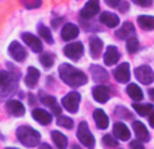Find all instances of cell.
Wrapping results in <instances>:
<instances>
[{
    "instance_id": "74e56055",
    "label": "cell",
    "mask_w": 154,
    "mask_h": 149,
    "mask_svg": "<svg viewBox=\"0 0 154 149\" xmlns=\"http://www.w3.org/2000/svg\"><path fill=\"white\" fill-rule=\"evenodd\" d=\"M106 3L109 5V7H119L122 0H106Z\"/></svg>"
},
{
    "instance_id": "f546056e",
    "label": "cell",
    "mask_w": 154,
    "mask_h": 149,
    "mask_svg": "<svg viewBox=\"0 0 154 149\" xmlns=\"http://www.w3.org/2000/svg\"><path fill=\"white\" fill-rule=\"evenodd\" d=\"M126 48H127L128 53H135V52L139 49L138 40H137L134 35H133V37H130V38H127V45H126Z\"/></svg>"
},
{
    "instance_id": "d6986e66",
    "label": "cell",
    "mask_w": 154,
    "mask_h": 149,
    "mask_svg": "<svg viewBox=\"0 0 154 149\" xmlns=\"http://www.w3.org/2000/svg\"><path fill=\"white\" fill-rule=\"evenodd\" d=\"M32 117H34V119L37 121L38 123H41V125H49V123L51 122V115L42 109L32 110Z\"/></svg>"
},
{
    "instance_id": "4dcf8cb0",
    "label": "cell",
    "mask_w": 154,
    "mask_h": 149,
    "mask_svg": "<svg viewBox=\"0 0 154 149\" xmlns=\"http://www.w3.org/2000/svg\"><path fill=\"white\" fill-rule=\"evenodd\" d=\"M57 125L61 126V128H65V129H72L73 128V121L70 119L69 117L58 115V118H57Z\"/></svg>"
},
{
    "instance_id": "d4e9b609",
    "label": "cell",
    "mask_w": 154,
    "mask_h": 149,
    "mask_svg": "<svg viewBox=\"0 0 154 149\" xmlns=\"http://www.w3.org/2000/svg\"><path fill=\"white\" fill-rule=\"evenodd\" d=\"M51 138H53V142L57 145L58 149H66L68 148V138L66 136L61 133V132L53 130L51 132Z\"/></svg>"
},
{
    "instance_id": "9c48e42d",
    "label": "cell",
    "mask_w": 154,
    "mask_h": 149,
    "mask_svg": "<svg viewBox=\"0 0 154 149\" xmlns=\"http://www.w3.org/2000/svg\"><path fill=\"white\" fill-rule=\"evenodd\" d=\"M22 40L24 41V43H26L32 52H35V53L42 52V42H41V40L38 37L30 34V33H23V34H22Z\"/></svg>"
},
{
    "instance_id": "d6a6232c",
    "label": "cell",
    "mask_w": 154,
    "mask_h": 149,
    "mask_svg": "<svg viewBox=\"0 0 154 149\" xmlns=\"http://www.w3.org/2000/svg\"><path fill=\"white\" fill-rule=\"evenodd\" d=\"M103 144H104V147H107V148H116L119 142H118L111 134H106V136L103 137Z\"/></svg>"
},
{
    "instance_id": "83f0119b",
    "label": "cell",
    "mask_w": 154,
    "mask_h": 149,
    "mask_svg": "<svg viewBox=\"0 0 154 149\" xmlns=\"http://www.w3.org/2000/svg\"><path fill=\"white\" fill-rule=\"evenodd\" d=\"M133 109L135 110L139 115L145 117V115H147V114H150V113H152L153 106H152V104H138V103H135V104H133Z\"/></svg>"
},
{
    "instance_id": "ab89813d",
    "label": "cell",
    "mask_w": 154,
    "mask_h": 149,
    "mask_svg": "<svg viewBox=\"0 0 154 149\" xmlns=\"http://www.w3.org/2000/svg\"><path fill=\"white\" fill-rule=\"evenodd\" d=\"M39 149H51V147L43 142V144H41V145H39Z\"/></svg>"
},
{
    "instance_id": "4fadbf2b",
    "label": "cell",
    "mask_w": 154,
    "mask_h": 149,
    "mask_svg": "<svg viewBox=\"0 0 154 149\" xmlns=\"http://www.w3.org/2000/svg\"><path fill=\"white\" fill-rule=\"evenodd\" d=\"M92 95L93 98H95L96 102H99V103H107L109 99V90L107 87H104V85H97V87H95L92 90Z\"/></svg>"
},
{
    "instance_id": "5bb4252c",
    "label": "cell",
    "mask_w": 154,
    "mask_h": 149,
    "mask_svg": "<svg viewBox=\"0 0 154 149\" xmlns=\"http://www.w3.org/2000/svg\"><path fill=\"white\" fill-rule=\"evenodd\" d=\"M5 109L14 117H22L24 114V106L19 100H14V99L8 100L5 103Z\"/></svg>"
},
{
    "instance_id": "ffe728a7",
    "label": "cell",
    "mask_w": 154,
    "mask_h": 149,
    "mask_svg": "<svg viewBox=\"0 0 154 149\" xmlns=\"http://www.w3.org/2000/svg\"><path fill=\"white\" fill-rule=\"evenodd\" d=\"M38 80H39V71L37 69V68L34 67H30L29 69H27V74L26 77H24V83H26L27 87H35L38 83Z\"/></svg>"
},
{
    "instance_id": "484cf974",
    "label": "cell",
    "mask_w": 154,
    "mask_h": 149,
    "mask_svg": "<svg viewBox=\"0 0 154 149\" xmlns=\"http://www.w3.org/2000/svg\"><path fill=\"white\" fill-rule=\"evenodd\" d=\"M126 91H127L128 96L135 102H139L142 98H143V92H142V90L139 88V85H137V84H128V87Z\"/></svg>"
},
{
    "instance_id": "52a82bcc",
    "label": "cell",
    "mask_w": 154,
    "mask_h": 149,
    "mask_svg": "<svg viewBox=\"0 0 154 149\" xmlns=\"http://www.w3.org/2000/svg\"><path fill=\"white\" fill-rule=\"evenodd\" d=\"M64 53H65V56H66L68 59L73 60V61H77V60L82 56V53H84V46H82L81 42L69 43V45L65 46Z\"/></svg>"
},
{
    "instance_id": "60d3db41",
    "label": "cell",
    "mask_w": 154,
    "mask_h": 149,
    "mask_svg": "<svg viewBox=\"0 0 154 149\" xmlns=\"http://www.w3.org/2000/svg\"><path fill=\"white\" fill-rule=\"evenodd\" d=\"M149 95H150V99L154 100V88H150L149 90Z\"/></svg>"
},
{
    "instance_id": "8d00e7d4",
    "label": "cell",
    "mask_w": 154,
    "mask_h": 149,
    "mask_svg": "<svg viewBox=\"0 0 154 149\" xmlns=\"http://www.w3.org/2000/svg\"><path fill=\"white\" fill-rule=\"evenodd\" d=\"M130 148H131V149H145L143 144H142L141 141H133V142L130 144Z\"/></svg>"
},
{
    "instance_id": "30bf717a",
    "label": "cell",
    "mask_w": 154,
    "mask_h": 149,
    "mask_svg": "<svg viewBox=\"0 0 154 149\" xmlns=\"http://www.w3.org/2000/svg\"><path fill=\"white\" fill-rule=\"evenodd\" d=\"M10 54H11V57H12L15 61H24L26 60V57H27V52H26V49L23 48V46L20 45V43H18V42H12L10 45Z\"/></svg>"
},
{
    "instance_id": "5b68a950",
    "label": "cell",
    "mask_w": 154,
    "mask_h": 149,
    "mask_svg": "<svg viewBox=\"0 0 154 149\" xmlns=\"http://www.w3.org/2000/svg\"><path fill=\"white\" fill-rule=\"evenodd\" d=\"M80 99H81L80 94L76 92V91H72V92H69L68 95L64 96V99H62V106L69 113H77L79 104H80Z\"/></svg>"
},
{
    "instance_id": "3957f363",
    "label": "cell",
    "mask_w": 154,
    "mask_h": 149,
    "mask_svg": "<svg viewBox=\"0 0 154 149\" xmlns=\"http://www.w3.org/2000/svg\"><path fill=\"white\" fill-rule=\"evenodd\" d=\"M16 88V77L11 73L2 71L0 72V96H8Z\"/></svg>"
},
{
    "instance_id": "2e32d148",
    "label": "cell",
    "mask_w": 154,
    "mask_h": 149,
    "mask_svg": "<svg viewBox=\"0 0 154 149\" xmlns=\"http://www.w3.org/2000/svg\"><path fill=\"white\" fill-rule=\"evenodd\" d=\"M79 35V27L73 23H66L61 31V38L64 41H72Z\"/></svg>"
},
{
    "instance_id": "e575fe53",
    "label": "cell",
    "mask_w": 154,
    "mask_h": 149,
    "mask_svg": "<svg viewBox=\"0 0 154 149\" xmlns=\"http://www.w3.org/2000/svg\"><path fill=\"white\" fill-rule=\"evenodd\" d=\"M27 8H38L41 5V0H22Z\"/></svg>"
},
{
    "instance_id": "f1b7e54d",
    "label": "cell",
    "mask_w": 154,
    "mask_h": 149,
    "mask_svg": "<svg viewBox=\"0 0 154 149\" xmlns=\"http://www.w3.org/2000/svg\"><path fill=\"white\" fill-rule=\"evenodd\" d=\"M38 33H39V37H42V40H45L48 43H53V35L46 26H42V24L38 26Z\"/></svg>"
},
{
    "instance_id": "8fae6325",
    "label": "cell",
    "mask_w": 154,
    "mask_h": 149,
    "mask_svg": "<svg viewBox=\"0 0 154 149\" xmlns=\"http://www.w3.org/2000/svg\"><path fill=\"white\" fill-rule=\"evenodd\" d=\"M114 77L116 79V81L119 83H127L130 80V65L127 62L120 64L116 69L114 71Z\"/></svg>"
},
{
    "instance_id": "8992f818",
    "label": "cell",
    "mask_w": 154,
    "mask_h": 149,
    "mask_svg": "<svg viewBox=\"0 0 154 149\" xmlns=\"http://www.w3.org/2000/svg\"><path fill=\"white\" fill-rule=\"evenodd\" d=\"M134 74L135 77L142 83V84H152L154 81V72L150 67L147 65H142V67H138L135 71H134Z\"/></svg>"
},
{
    "instance_id": "603a6c76",
    "label": "cell",
    "mask_w": 154,
    "mask_h": 149,
    "mask_svg": "<svg viewBox=\"0 0 154 149\" xmlns=\"http://www.w3.org/2000/svg\"><path fill=\"white\" fill-rule=\"evenodd\" d=\"M100 22L106 24L107 27H116L120 23L119 16L112 12H103L100 15Z\"/></svg>"
},
{
    "instance_id": "f35d334b",
    "label": "cell",
    "mask_w": 154,
    "mask_h": 149,
    "mask_svg": "<svg viewBox=\"0 0 154 149\" xmlns=\"http://www.w3.org/2000/svg\"><path fill=\"white\" fill-rule=\"evenodd\" d=\"M149 123H150V126H152V128H154V111H152V114H150Z\"/></svg>"
},
{
    "instance_id": "ac0fdd59",
    "label": "cell",
    "mask_w": 154,
    "mask_h": 149,
    "mask_svg": "<svg viewBox=\"0 0 154 149\" xmlns=\"http://www.w3.org/2000/svg\"><path fill=\"white\" fill-rule=\"evenodd\" d=\"M114 136L122 141H127L130 138V130L122 122H118L114 125Z\"/></svg>"
},
{
    "instance_id": "7402d4cb",
    "label": "cell",
    "mask_w": 154,
    "mask_h": 149,
    "mask_svg": "<svg viewBox=\"0 0 154 149\" xmlns=\"http://www.w3.org/2000/svg\"><path fill=\"white\" fill-rule=\"evenodd\" d=\"M101 50H103V42H101L100 38L97 37H92L89 40V52H91V56L93 59H97L100 56Z\"/></svg>"
},
{
    "instance_id": "836d02e7",
    "label": "cell",
    "mask_w": 154,
    "mask_h": 149,
    "mask_svg": "<svg viewBox=\"0 0 154 149\" xmlns=\"http://www.w3.org/2000/svg\"><path fill=\"white\" fill-rule=\"evenodd\" d=\"M41 102H42L43 104H46V106H49V107H53L54 104H56V99H54V96L45 95V94L41 95Z\"/></svg>"
},
{
    "instance_id": "9a60e30c",
    "label": "cell",
    "mask_w": 154,
    "mask_h": 149,
    "mask_svg": "<svg viewBox=\"0 0 154 149\" xmlns=\"http://www.w3.org/2000/svg\"><path fill=\"white\" fill-rule=\"evenodd\" d=\"M93 119H95L96 126H97L99 129H101V130L107 129L109 125V119H108V117H107V114L100 109H96L95 111H93Z\"/></svg>"
},
{
    "instance_id": "4316f807",
    "label": "cell",
    "mask_w": 154,
    "mask_h": 149,
    "mask_svg": "<svg viewBox=\"0 0 154 149\" xmlns=\"http://www.w3.org/2000/svg\"><path fill=\"white\" fill-rule=\"evenodd\" d=\"M138 23H139V26H141V29L153 30L154 29V16L141 15V16H138Z\"/></svg>"
},
{
    "instance_id": "7c38bea8",
    "label": "cell",
    "mask_w": 154,
    "mask_h": 149,
    "mask_svg": "<svg viewBox=\"0 0 154 149\" xmlns=\"http://www.w3.org/2000/svg\"><path fill=\"white\" fill-rule=\"evenodd\" d=\"M120 59V53L115 46H108L104 53V64L111 67V65H115Z\"/></svg>"
},
{
    "instance_id": "e0dca14e",
    "label": "cell",
    "mask_w": 154,
    "mask_h": 149,
    "mask_svg": "<svg viewBox=\"0 0 154 149\" xmlns=\"http://www.w3.org/2000/svg\"><path fill=\"white\" fill-rule=\"evenodd\" d=\"M115 34H116V37L119 38V40H126V38H130L135 34V27H134L133 23L126 22V23H123V26L120 27Z\"/></svg>"
},
{
    "instance_id": "ba28073f",
    "label": "cell",
    "mask_w": 154,
    "mask_h": 149,
    "mask_svg": "<svg viewBox=\"0 0 154 149\" xmlns=\"http://www.w3.org/2000/svg\"><path fill=\"white\" fill-rule=\"evenodd\" d=\"M100 11V3L99 0H89L87 4L84 5V8L81 10V18L84 19H91Z\"/></svg>"
},
{
    "instance_id": "1f68e13d",
    "label": "cell",
    "mask_w": 154,
    "mask_h": 149,
    "mask_svg": "<svg viewBox=\"0 0 154 149\" xmlns=\"http://www.w3.org/2000/svg\"><path fill=\"white\" fill-rule=\"evenodd\" d=\"M39 61L45 68H50L51 65H53V62H54V57L51 56L50 53H43V54H41Z\"/></svg>"
},
{
    "instance_id": "d590c367",
    "label": "cell",
    "mask_w": 154,
    "mask_h": 149,
    "mask_svg": "<svg viewBox=\"0 0 154 149\" xmlns=\"http://www.w3.org/2000/svg\"><path fill=\"white\" fill-rule=\"evenodd\" d=\"M133 2L141 7H150L152 5V0H133Z\"/></svg>"
},
{
    "instance_id": "277c9868",
    "label": "cell",
    "mask_w": 154,
    "mask_h": 149,
    "mask_svg": "<svg viewBox=\"0 0 154 149\" xmlns=\"http://www.w3.org/2000/svg\"><path fill=\"white\" fill-rule=\"evenodd\" d=\"M77 138L79 141L88 149L95 148V137L92 136V133L89 132L87 122H80L79 129H77Z\"/></svg>"
},
{
    "instance_id": "7a4b0ae2",
    "label": "cell",
    "mask_w": 154,
    "mask_h": 149,
    "mask_svg": "<svg viewBox=\"0 0 154 149\" xmlns=\"http://www.w3.org/2000/svg\"><path fill=\"white\" fill-rule=\"evenodd\" d=\"M16 137H18V140L24 147H29V148L37 147L41 141V134L35 129L30 128V126H20L16 130Z\"/></svg>"
},
{
    "instance_id": "b9f144b4",
    "label": "cell",
    "mask_w": 154,
    "mask_h": 149,
    "mask_svg": "<svg viewBox=\"0 0 154 149\" xmlns=\"http://www.w3.org/2000/svg\"><path fill=\"white\" fill-rule=\"evenodd\" d=\"M5 149H16V148H5Z\"/></svg>"
},
{
    "instance_id": "6da1fadb",
    "label": "cell",
    "mask_w": 154,
    "mask_h": 149,
    "mask_svg": "<svg viewBox=\"0 0 154 149\" xmlns=\"http://www.w3.org/2000/svg\"><path fill=\"white\" fill-rule=\"evenodd\" d=\"M58 72H60L61 80L65 84L69 85V87L76 88V87H80V85L87 84V81H88L87 74L84 72H81V71L76 69L75 67H72L69 64H62L60 67Z\"/></svg>"
},
{
    "instance_id": "cb8c5ba5",
    "label": "cell",
    "mask_w": 154,
    "mask_h": 149,
    "mask_svg": "<svg viewBox=\"0 0 154 149\" xmlns=\"http://www.w3.org/2000/svg\"><path fill=\"white\" fill-rule=\"evenodd\" d=\"M91 74H92L95 81H107L108 80V73L104 68L99 67V65H92L91 67Z\"/></svg>"
},
{
    "instance_id": "44dd1931",
    "label": "cell",
    "mask_w": 154,
    "mask_h": 149,
    "mask_svg": "<svg viewBox=\"0 0 154 149\" xmlns=\"http://www.w3.org/2000/svg\"><path fill=\"white\" fill-rule=\"evenodd\" d=\"M133 128L135 132V136L138 137L139 141H147L149 140V132H147L146 126L139 121H134L133 122Z\"/></svg>"
}]
</instances>
